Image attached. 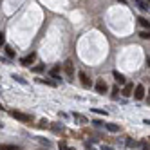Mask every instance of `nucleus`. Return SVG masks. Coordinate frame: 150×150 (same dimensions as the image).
Wrapping results in <instances>:
<instances>
[{
  "instance_id": "f257e3e1",
  "label": "nucleus",
  "mask_w": 150,
  "mask_h": 150,
  "mask_svg": "<svg viewBox=\"0 0 150 150\" xmlns=\"http://www.w3.org/2000/svg\"><path fill=\"white\" fill-rule=\"evenodd\" d=\"M15 120H18V121H24V123H33V116H29V114H25V112H20V110H11L9 112Z\"/></svg>"
},
{
  "instance_id": "f03ea898",
  "label": "nucleus",
  "mask_w": 150,
  "mask_h": 150,
  "mask_svg": "<svg viewBox=\"0 0 150 150\" xmlns=\"http://www.w3.org/2000/svg\"><path fill=\"white\" fill-rule=\"evenodd\" d=\"M63 71H65L67 78L72 81V78H74V67H72V62H71V60H67L65 63H63Z\"/></svg>"
},
{
  "instance_id": "7ed1b4c3",
  "label": "nucleus",
  "mask_w": 150,
  "mask_h": 150,
  "mask_svg": "<svg viewBox=\"0 0 150 150\" xmlns=\"http://www.w3.org/2000/svg\"><path fill=\"white\" fill-rule=\"evenodd\" d=\"M134 98H136L137 101L145 98V87H143L141 83H137V85H136V91H134Z\"/></svg>"
},
{
  "instance_id": "20e7f679",
  "label": "nucleus",
  "mask_w": 150,
  "mask_h": 150,
  "mask_svg": "<svg viewBox=\"0 0 150 150\" xmlns=\"http://www.w3.org/2000/svg\"><path fill=\"white\" fill-rule=\"evenodd\" d=\"M35 60H36V52H29L27 56H24L22 60H20V63H22V65H25V67H27V65H31V63H33Z\"/></svg>"
},
{
  "instance_id": "39448f33",
  "label": "nucleus",
  "mask_w": 150,
  "mask_h": 150,
  "mask_svg": "<svg viewBox=\"0 0 150 150\" xmlns=\"http://www.w3.org/2000/svg\"><path fill=\"white\" fill-rule=\"evenodd\" d=\"M107 91V81L103 78H100L98 81H96V92H100V94H105Z\"/></svg>"
},
{
  "instance_id": "423d86ee",
  "label": "nucleus",
  "mask_w": 150,
  "mask_h": 150,
  "mask_svg": "<svg viewBox=\"0 0 150 150\" xmlns=\"http://www.w3.org/2000/svg\"><path fill=\"white\" fill-rule=\"evenodd\" d=\"M78 76H80V81H81V85H83V87H85V89H89V87H91V80H89V76H87V74H85V72H80Z\"/></svg>"
},
{
  "instance_id": "0eeeda50",
  "label": "nucleus",
  "mask_w": 150,
  "mask_h": 150,
  "mask_svg": "<svg viewBox=\"0 0 150 150\" xmlns=\"http://www.w3.org/2000/svg\"><path fill=\"white\" fill-rule=\"evenodd\" d=\"M112 74H114V80H116L117 83H120V85H127V80H125V76H123L121 72H117V71H114Z\"/></svg>"
},
{
  "instance_id": "6e6552de",
  "label": "nucleus",
  "mask_w": 150,
  "mask_h": 150,
  "mask_svg": "<svg viewBox=\"0 0 150 150\" xmlns=\"http://www.w3.org/2000/svg\"><path fill=\"white\" fill-rule=\"evenodd\" d=\"M134 91H136L134 85H132V83H127L125 89H123V96H130V94H134Z\"/></svg>"
},
{
  "instance_id": "1a4fd4ad",
  "label": "nucleus",
  "mask_w": 150,
  "mask_h": 150,
  "mask_svg": "<svg viewBox=\"0 0 150 150\" xmlns=\"http://www.w3.org/2000/svg\"><path fill=\"white\" fill-rule=\"evenodd\" d=\"M137 22H139V25H141V27H145V29H150V22H148L146 18L139 16V18H137Z\"/></svg>"
},
{
  "instance_id": "9d476101",
  "label": "nucleus",
  "mask_w": 150,
  "mask_h": 150,
  "mask_svg": "<svg viewBox=\"0 0 150 150\" xmlns=\"http://www.w3.org/2000/svg\"><path fill=\"white\" fill-rule=\"evenodd\" d=\"M105 128H107L109 132H120V127L114 125V123H107V125H105Z\"/></svg>"
},
{
  "instance_id": "9b49d317",
  "label": "nucleus",
  "mask_w": 150,
  "mask_h": 150,
  "mask_svg": "<svg viewBox=\"0 0 150 150\" xmlns=\"http://www.w3.org/2000/svg\"><path fill=\"white\" fill-rule=\"evenodd\" d=\"M58 72H60V65H56V67H52V69H51V76H52V78H56V80H60V78H58Z\"/></svg>"
},
{
  "instance_id": "f8f14e48",
  "label": "nucleus",
  "mask_w": 150,
  "mask_h": 150,
  "mask_svg": "<svg viewBox=\"0 0 150 150\" xmlns=\"http://www.w3.org/2000/svg\"><path fill=\"white\" fill-rule=\"evenodd\" d=\"M136 4H137V7L141 9V11H146V9H148V6L143 2V0H136Z\"/></svg>"
},
{
  "instance_id": "ddd939ff",
  "label": "nucleus",
  "mask_w": 150,
  "mask_h": 150,
  "mask_svg": "<svg viewBox=\"0 0 150 150\" xmlns=\"http://www.w3.org/2000/svg\"><path fill=\"white\" fill-rule=\"evenodd\" d=\"M0 150H20L16 145H2L0 146Z\"/></svg>"
},
{
  "instance_id": "4468645a",
  "label": "nucleus",
  "mask_w": 150,
  "mask_h": 150,
  "mask_svg": "<svg viewBox=\"0 0 150 150\" xmlns=\"http://www.w3.org/2000/svg\"><path fill=\"white\" fill-rule=\"evenodd\" d=\"M4 49H6V54H7V56H9V58H15V51H13V49H11V47H9V45H6V47H4Z\"/></svg>"
},
{
  "instance_id": "2eb2a0df",
  "label": "nucleus",
  "mask_w": 150,
  "mask_h": 150,
  "mask_svg": "<svg viewBox=\"0 0 150 150\" xmlns=\"http://www.w3.org/2000/svg\"><path fill=\"white\" fill-rule=\"evenodd\" d=\"M92 112H96V114H101V116H109V112L107 110H101V109H91Z\"/></svg>"
},
{
  "instance_id": "dca6fc26",
  "label": "nucleus",
  "mask_w": 150,
  "mask_h": 150,
  "mask_svg": "<svg viewBox=\"0 0 150 150\" xmlns=\"http://www.w3.org/2000/svg\"><path fill=\"white\" fill-rule=\"evenodd\" d=\"M74 117H76V120H78L80 123H87V120H85V117H83L81 114H76V112H74Z\"/></svg>"
},
{
  "instance_id": "f3484780",
  "label": "nucleus",
  "mask_w": 150,
  "mask_h": 150,
  "mask_svg": "<svg viewBox=\"0 0 150 150\" xmlns=\"http://www.w3.org/2000/svg\"><path fill=\"white\" fill-rule=\"evenodd\" d=\"M51 128L56 132H63V125H51Z\"/></svg>"
},
{
  "instance_id": "a211bd4d",
  "label": "nucleus",
  "mask_w": 150,
  "mask_h": 150,
  "mask_svg": "<svg viewBox=\"0 0 150 150\" xmlns=\"http://www.w3.org/2000/svg\"><path fill=\"white\" fill-rule=\"evenodd\" d=\"M38 81H40V83H45V85H51V87H54V85H56L52 80H38Z\"/></svg>"
},
{
  "instance_id": "6ab92c4d",
  "label": "nucleus",
  "mask_w": 150,
  "mask_h": 150,
  "mask_svg": "<svg viewBox=\"0 0 150 150\" xmlns=\"http://www.w3.org/2000/svg\"><path fill=\"white\" fill-rule=\"evenodd\" d=\"M58 148H60V150H69V146H67L65 141H60V143H58Z\"/></svg>"
},
{
  "instance_id": "aec40b11",
  "label": "nucleus",
  "mask_w": 150,
  "mask_h": 150,
  "mask_svg": "<svg viewBox=\"0 0 150 150\" xmlns=\"http://www.w3.org/2000/svg\"><path fill=\"white\" fill-rule=\"evenodd\" d=\"M139 36H141V38H150V33H148V31H141V33H139Z\"/></svg>"
},
{
  "instance_id": "412c9836",
  "label": "nucleus",
  "mask_w": 150,
  "mask_h": 150,
  "mask_svg": "<svg viewBox=\"0 0 150 150\" xmlns=\"http://www.w3.org/2000/svg\"><path fill=\"white\" fill-rule=\"evenodd\" d=\"M13 78H15V80H16V81H20V83H24V85H25V83H27V81H25V80H24V78H22V76H18V74H15V76H13Z\"/></svg>"
},
{
  "instance_id": "4be33fe9",
  "label": "nucleus",
  "mask_w": 150,
  "mask_h": 150,
  "mask_svg": "<svg viewBox=\"0 0 150 150\" xmlns=\"http://www.w3.org/2000/svg\"><path fill=\"white\" fill-rule=\"evenodd\" d=\"M127 146H128V148L136 146V141H134V139H127Z\"/></svg>"
},
{
  "instance_id": "5701e85b",
  "label": "nucleus",
  "mask_w": 150,
  "mask_h": 150,
  "mask_svg": "<svg viewBox=\"0 0 150 150\" xmlns=\"http://www.w3.org/2000/svg\"><path fill=\"white\" fill-rule=\"evenodd\" d=\"M44 69H45L44 65H36V67H33V72H42Z\"/></svg>"
},
{
  "instance_id": "b1692460",
  "label": "nucleus",
  "mask_w": 150,
  "mask_h": 150,
  "mask_svg": "<svg viewBox=\"0 0 150 150\" xmlns=\"http://www.w3.org/2000/svg\"><path fill=\"white\" fill-rule=\"evenodd\" d=\"M38 127H40V128H45V127H49V123H45V120H42V123H40Z\"/></svg>"
},
{
  "instance_id": "393cba45",
  "label": "nucleus",
  "mask_w": 150,
  "mask_h": 150,
  "mask_svg": "<svg viewBox=\"0 0 150 150\" xmlns=\"http://www.w3.org/2000/svg\"><path fill=\"white\" fill-rule=\"evenodd\" d=\"M112 98H114V100L117 98V87H114V89H112Z\"/></svg>"
},
{
  "instance_id": "a878e982",
  "label": "nucleus",
  "mask_w": 150,
  "mask_h": 150,
  "mask_svg": "<svg viewBox=\"0 0 150 150\" xmlns=\"http://www.w3.org/2000/svg\"><path fill=\"white\" fill-rule=\"evenodd\" d=\"M4 42H6V36H4V33H0V44L4 45Z\"/></svg>"
},
{
  "instance_id": "bb28decb",
  "label": "nucleus",
  "mask_w": 150,
  "mask_h": 150,
  "mask_svg": "<svg viewBox=\"0 0 150 150\" xmlns=\"http://www.w3.org/2000/svg\"><path fill=\"white\" fill-rule=\"evenodd\" d=\"M101 150H112V148H110L109 145H103V146H101Z\"/></svg>"
},
{
  "instance_id": "cd10ccee",
  "label": "nucleus",
  "mask_w": 150,
  "mask_h": 150,
  "mask_svg": "<svg viewBox=\"0 0 150 150\" xmlns=\"http://www.w3.org/2000/svg\"><path fill=\"white\" fill-rule=\"evenodd\" d=\"M145 123H146V125H150V120H145Z\"/></svg>"
},
{
  "instance_id": "c85d7f7f",
  "label": "nucleus",
  "mask_w": 150,
  "mask_h": 150,
  "mask_svg": "<svg viewBox=\"0 0 150 150\" xmlns=\"http://www.w3.org/2000/svg\"><path fill=\"white\" fill-rule=\"evenodd\" d=\"M117 2H121V4H127V2H125V0H117Z\"/></svg>"
},
{
  "instance_id": "c756f323",
  "label": "nucleus",
  "mask_w": 150,
  "mask_h": 150,
  "mask_svg": "<svg viewBox=\"0 0 150 150\" xmlns=\"http://www.w3.org/2000/svg\"><path fill=\"white\" fill-rule=\"evenodd\" d=\"M148 101H150V89H148Z\"/></svg>"
},
{
  "instance_id": "7c9ffc66",
  "label": "nucleus",
  "mask_w": 150,
  "mask_h": 150,
  "mask_svg": "<svg viewBox=\"0 0 150 150\" xmlns=\"http://www.w3.org/2000/svg\"><path fill=\"white\" fill-rule=\"evenodd\" d=\"M87 150H94V148H91V146H89V148H87Z\"/></svg>"
},
{
  "instance_id": "2f4dec72",
  "label": "nucleus",
  "mask_w": 150,
  "mask_h": 150,
  "mask_svg": "<svg viewBox=\"0 0 150 150\" xmlns=\"http://www.w3.org/2000/svg\"><path fill=\"white\" fill-rule=\"evenodd\" d=\"M69 150H74V148H69Z\"/></svg>"
}]
</instances>
